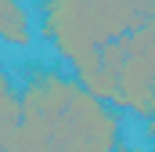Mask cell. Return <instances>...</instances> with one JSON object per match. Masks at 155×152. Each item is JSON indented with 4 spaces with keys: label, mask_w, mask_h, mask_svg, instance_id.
<instances>
[{
    "label": "cell",
    "mask_w": 155,
    "mask_h": 152,
    "mask_svg": "<svg viewBox=\"0 0 155 152\" xmlns=\"http://www.w3.org/2000/svg\"><path fill=\"white\" fill-rule=\"evenodd\" d=\"M18 98H22V127L11 152H119L123 134L119 112L87 94L76 83V76L51 65H33L25 73Z\"/></svg>",
    "instance_id": "6da1fadb"
},
{
    "label": "cell",
    "mask_w": 155,
    "mask_h": 152,
    "mask_svg": "<svg viewBox=\"0 0 155 152\" xmlns=\"http://www.w3.org/2000/svg\"><path fill=\"white\" fill-rule=\"evenodd\" d=\"M152 22L155 0H40V33L65 62Z\"/></svg>",
    "instance_id": "7a4b0ae2"
},
{
    "label": "cell",
    "mask_w": 155,
    "mask_h": 152,
    "mask_svg": "<svg viewBox=\"0 0 155 152\" xmlns=\"http://www.w3.org/2000/svg\"><path fill=\"white\" fill-rule=\"evenodd\" d=\"M126 112H134L137 119H155V69L123 51V69H119V102Z\"/></svg>",
    "instance_id": "3957f363"
},
{
    "label": "cell",
    "mask_w": 155,
    "mask_h": 152,
    "mask_svg": "<svg viewBox=\"0 0 155 152\" xmlns=\"http://www.w3.org/2000/svg\"><path fill=\"white\" fill-rule=\"evenodd\" d=\"M0 40L11 43V47H29L33 43L29 11L18 0H0Z\"/></svg>",
    "instance_id": "277c9868"
},
{
    "label": "cell",
    "mask_w": 155,
    "mask_h": 152,
    "mask_svg": "<svg viewBox=\"0 0 155 152\" xmlns=\"http://www.w3.org/2000/svg\"><path fill=\"white\" fill-rule=\"evenodd\" d=\"M18 127H22V98L11 87V80H4L0 83V152H11Z\"/></svg>",
    "instance_id": "5b68a950"
},
{
    "label": "cell",
    "mask_w": 155,
    "mask_h": 152,
    "mask_svg": "<svg viewBox=\"0 0 155 152\" xmlns=\"http://www.w3.org/2000/svg\"><path fill=\"white\" fill-rule=\"evenodd\" d=\"M144 134H148V138H155V119H144Z\"/></svg>",
    "instance_id": "8992f818"
},
{
    "label": "cell",
    "mask_w": 155,
    "mask_h": 152,
    "mask_svg": "<svg viewBox=\"0 0 155 152\" xmlns=\"http://www.w3.org/2000/svg\"><path fill=\"white\" fill-rule=\"evenodd\" d=\"M119 152H152V149H141V145H126V149H119Z\"/></svg>",
    "instance_id": "52a82bcc"
},
{
    "label": "cell",
    "mask_w": 155,
    "mask_h": 152,
    "mask_svg": "<svg viewBox=\"0 0 155 152\" xmlns=\"http://www.w3.org/2000/svg\"><path fill=\"white\" fill-rule=\"evenodd\" d=\"M4 80H7V73H4V65H0V83H4Z\"/></svg>",
    "instance_id": "ba28073f"
},
{
    "label": "cell",
    "mask_w": 155,
    "mask_h": 152,
    "mask_svg": "<svg viewBox=\"0 0 155 152\" xmlns=\"http://www.w3.org/2000/svg\"><path fill=\"white\" fill-rule=\"evenodd\" d=\"M79 152H105V149H79Z\"/></svg>",
    "instance_id": "9c48e42d"
}]
</instances>
